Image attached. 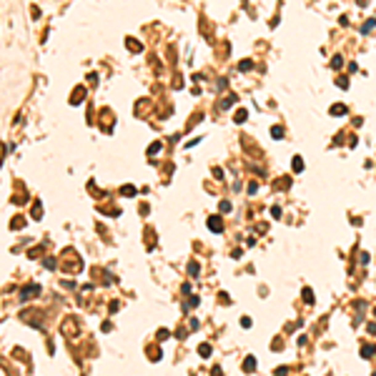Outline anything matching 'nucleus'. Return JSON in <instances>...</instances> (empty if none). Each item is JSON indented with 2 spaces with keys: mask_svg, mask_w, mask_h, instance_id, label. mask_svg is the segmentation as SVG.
<instances>
[{
  "mask_svg": "<svg viewBox=\"0 0 376 376\" xmlns=\"http://www.w3.org/2000/svg\"><path fill=\"white\" fill-rule=\"evenodd\" d=\"M208 228H211V231H216V233H221V231H223V223H221V218H218V216H211V218H208Z\"/></svg>",
  "mask_w": 376,
  "mask_h": 376,
  "instance_id": "1",
  "label": "nucleus"
},
{
  "mask_svg": "<svg viewBox=\"0 0 376 376\" xmlns=\"http://www.w3.org/2000/svg\"><path fill=\"white\" fill-rule=\"evenodd\" d=\"M374 351H376L374 346H364V349H361V356H364V359H371V356H374Z\"/></svg>",
  "mask_w": 376,
  "mask_h": 376,
  "instance_id": "2",
  "label": "nucleus"
},
{
  "mask_svg": "<svg viewBox=\"0 0 376 376\" xmlns=\"http://www.w3.org/2000/svg\"><path fill=\"white\" fill-rule=\"evenodd\" d=\"M198 354L203 356V359H208V356H211V346H208V344H203V346L198 349Z\"/></svg>",
  "mask_w": 376,
  "mask_h": 376,
  "instance_id": "3",
  "label": "nucleus"
},
{
  "mask_svg": "<svg viewBox=\"0 0 376 376\" xmlns=\"http://www.w3.org/2000/svg\"><path fill=\"white\" fill-rule=\"evenodd\" d=\"M331 113H333V116H344V113H346V105H333Z\"/></svg>",
  "mask_w": 376,
  "mask_h": 376,
  "instance_id": "4",
  "label": "nucleus"
},
{
  "mask_svg": "<svg viewBox=\"0 0 376 376\" xmlns=\"http://www.w3.org/2000/svg\"><path fill=\"white\" fill-rule=\"evenodd\" d=\"M253 366H256V359H253V356H251V359H246V361H243V369H246V371H251Z\"/></svg>",
  "mask_w": 376,
  "mask_h": 376,
  "instance_id": "5",
  "label": "nucleus"
},
{
  "mask_svg": "<svg viewBox=\"0 0 376 376\" xmlns=\"http://www.w3.org/2000/svg\"><path fill=\"white\" fill-rule=\"evenodd\" d=\"M301 168H304V161H301V158H293V171L301 173Z\"/></svg>",
  "mask_w": 376,
  "mask_h": 376,
  "instance_id": "6",
  "label": "nucleus"
},
{
  "mask_svg": "<svg viewBox=\"0 0 376 376\" xmlns=\"http://www.w3.org/2000/svg\"><path fill=\"white\" fill-rule=\"evenodd\" d=\"M123 196H136V188H130V186H125V188H123Z\"/></svg>",
  "mask_w": 376,
  "mask_h": 376,
  "instance_id": "7",
  "label": "nucleus"
},
{
  "mask_svg": "<svg viewBox=\"0 0 376 376\" xmlns=\"http://www.w3.org/2000/svg\"><path fill=\"white\" fill-rule=\"evenodd\" d=\"M271 136H273V138H281V136H284V130H281V128H278V125H276V128H273V130H271Z\"/></svg>",
  "mask_w": 376,
  "mask_h": 376,
  "instance_id": "8",
  "label": "nucleus"
},
{
  "mask_svg": "<svg viewBox=\"0 0 376 376\" xmlns=\"http://www.w3.org/2000/svg\"><path fill=\"white\" fill-rule=\"evenodd\" d=\"M236 121H238V123H243V121H246V110H238V116H236Z\"/></svg>",
  "mask_w": 376,
  "mask_h": 376,
  "instance_id": "9",
  "label": "nucleus"
},
{
  "mask_svg": "<svg viewBox=\"0 0 376 376\" xmlns=\"http://www.w3.org/2000/svg\"><path fill=\"white\" fill-rule=\"evenodd\" d=\"M188 271H191V276H198L196 271H198V263H191V266H188Z\"/></svg>",
  "mask_w": 376,
  "mask_h": 376,
  "instance_id": "10",
  "label": "nucleus"
},
{
  "mask_svg": "<svg viewBox=\"0 0 376 376\" xmlns=\"http://www.w3.org/2000/svg\"><path fill=\"white\" fill-rule=\"evenodd\" d=\"M248 68H253V63H251V60H243V63H241V70H248Z\"/></svg>",
  "mask_w": 376,
  "mask_h": 376,
  "instance_id": "11",
  "label": "nucleus"
}]
</instances>
